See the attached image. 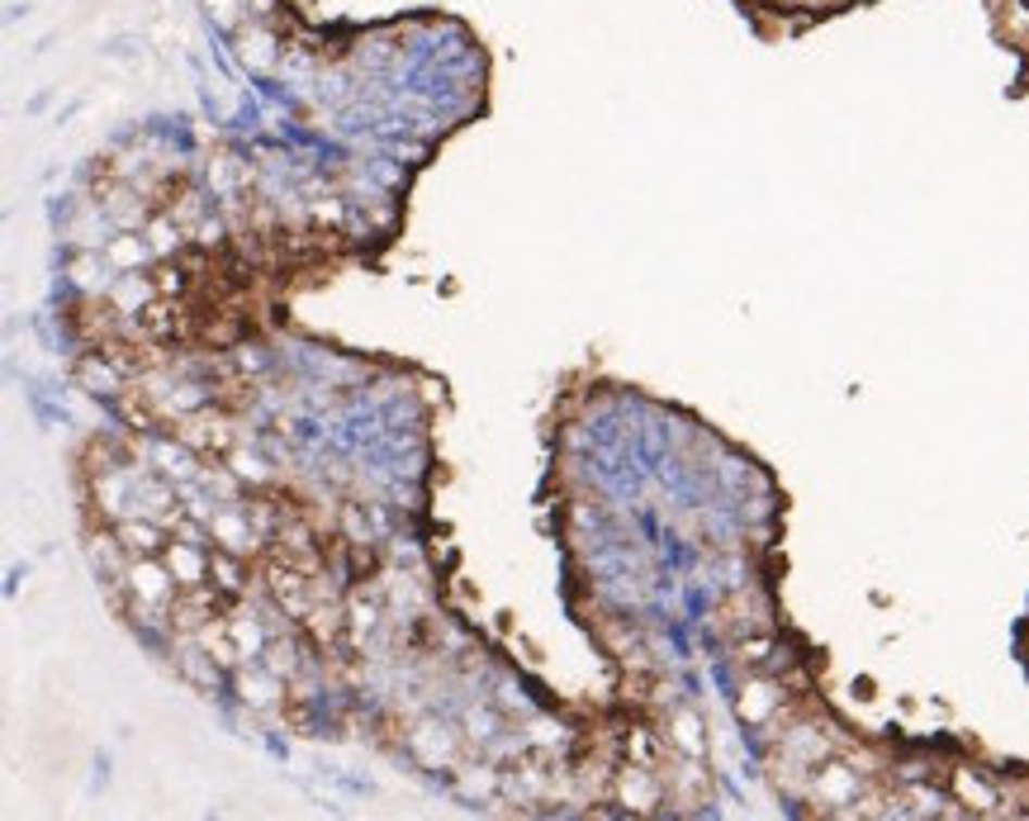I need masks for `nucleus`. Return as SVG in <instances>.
Segmentation results:
<instances>
[{
    "instance_id": "obj_1",
    "label": "nucleus",
    "mask_w": 1029,
    "mask_h": 821,
    "mask_svg": "<svg viewBox=\"0 0 1029 821\" xmlns=\"http://www.w3.org/2000/svg\"><path fill=\"white\" fill-rule=\"evenodd\" d=\"M124 584H128V594H134V604H138L142 618H158V612L172 608V598H176V575H172V565L162 570L152 556L128 560Z\"/></svg>"
},
{
    "instance_id": "obj_2",
    "label": "nucleus",
    "mask_w": 1029,
    "mask_h": 821,
    "mask_svg": "<svg viewBox=\"0 0 1029 821\" xmlns=\"http://www.w3.org/2000/svg\"><path fill=\"white\" fill-rule=\"evenodd\" d=\"M238 58H242V67H252L256 76H271L276 72V62H280V43H276V34L266 29V24H252V29H238Z\"/></svg>"
},
{
    "instance_id": "obj_3",
    "label": "nucleus",
    "mask_w": 1029,
    "mask_h": 821,
    "mask_svg": "<svg viewBox=\"0 0 1029 821\" xmlns=\"http://www.w3.org/2000/svg\"><path fill=\"white\" fill-rule=\"evenodd\" d=\"M180 423V441H186L190 451H224L228 447V423L224 419H210V413H186Z\"/></svg>"
},
{
    "instance_id": "obj_4",
    "label": "nucleus",
    "mask_w": 1029,
    "mask_h": 821,
    "mask_svg": "<svg viewBox=\"0 0 1029 821\" xmlns=\"http://www.w3.org/2000/svg\"><path fill=\"white\" fill-rule=\"evenodd\" d=\"M224 636H228L233 664H247L252 656H262V646H266V636L252 622V612H233V618H224Z\"/></svg>"
},
{
    "instance_id": "obj_5",
    "label": "nucleus",
    "mask_w": 1029,
    "mask_h": 821,
    "mask_svg": "<svg viewBox=\"0 0 1029 821\" xmlns=\"http://www.w3.org/2000/svg\"><path fill=\"white\" fill-rule=\"evenodd\" d=\"M210 532L218 542L228 546V551H247V546L256 542V527H252V518L238 513V508H218V513L210 518Z\"/></svg>"
},
{
    "instance_id": "obj_6",
    "label": "nucleus",
    "mask_w": 1029,
    "mask_h": 821,
    "mask_svg": "<svg viewBox=\"0 0 1029 821\" xmlns=\"http://www.w3.org/2000/svg\"><path fill=\"white\" fill-rule=\"evenodd\" d=\"M617 798L627 803V807H636V812H650V807L660 803V784H655V774H645L641 764H631L627 774L617 779Z\"/></svg>"
},
{
    "instance_id": "obj_7",
    "label": "nucleus",
    "mask_w": 1029,
    "mask_h": 821,
    "mask_svg": "<svg viewBox=\"0 0 1029 821\" xmlns=\"http://www.w3.org/2000/svg\"><path fill=\"white\" fill-rule=\"evenodd\" d=\"M242 702L256 712H276L285 702V688H280V674H252L242 670Z\"/></svg>"
},
{
    "instance_id": "obj_8",
    "label": "nucleus",
    "mask_w": 1029,
    "mask_h": 821,
    "mask_svg": "<svg viewBox=\"0 0 1029 821\" xmlns=\"http://www.w3.org/2000/svg\"><path fill=\"white\" fill-rule=\"evenodd\" d=\"M247 181H252V172H247L242 158H233V152H214V158H210V186H214V195H238Z\"/></svg>"
},
{
    "instance_id": "obj_9",
    "label": "nucleus",
    "mask_w": 1029,
    "mask_h": 821,
    "mask_svg": "<svg viewBox=\"0 0 1029 821\" xmlns=\"http://www.w3.org/2000/svg\"><path fill=\"white\" fill-rule=\"evenodd\" d=\"M166 565H172V575H176L180 584H200V580H204V565H210V560H204L200 546H194V542L186 537V542H176L172 551H166Z\"/></svg>"
},
{
    "instance_id": "obj_10",
    "label": "nucleus",
    "mask_w": 1029,
    "mask_h": 821,
    "mask_svg": "<svg viewBox=\"0 0 1029 821\" xmlns=\"http://www.w3.org/2000/svg\"><path fill=\"white\" fill-rule=\"evenodd\" d=\"M669 736H674V746H679L688 760H702V755H707V736H702V722L693 712H674Z\"/></svg>"
},
{
    "instance_id": "obj_11",
    "label": "nucleus",
    "mask_w": 1029,
    "mask_h": 821,
    "mask_svg": "<svg viewBox=\"0 0 1029 821\" xmlns=\"http://www.w3.org/2000/svg\"><path fill=\"white\" fill-rule=\"evenodd\" d=\"M204 15L214 20V29L238 34L247 24V15H252V0H204Z\"/></svg>"
},
{
    "instance_id": "obj_12",
    "label": "nucleus",
    "mask_w": 1029,
    "mask_h": 821,
    "mask_svg": "<svg viewBox=\"0 0 1029 821\" xmlns=\"http://www.w3.org/2000/svg\"><path fill=\"white\" fill-rule=\"evenodd\" d=\"M409 746H413V755H418V760H427V764L451 760V741L441 736V726H413Z\"/></svg>"
},
{
    "instance_id": "obj_13",
    "label": "nucleus",
    "mask_w": 1029,
    "mask_h": 821,
    "mask_svg": "<svg viewBox=\"0 0 1029 821\" xmlns=\"http://www.w3.org/2000/svg\"><path fill=\"white\" fill-rule=\"evenodd\" d=\"M120 542H124V551H128V556H152V551H158V546H162L158 527H152L148 518H138V523H134V518H128V523L120 527Z\"/></svg>"
},
{
    "instance_id": "obj_14",
    "label": "nucleus",
    "mask_w": 1029,
    "mask_h": 821,
    "mask_svg": "<svg viewBox=\"0 0 1029 821\" xmlns=\"http://www.w3.org/2000/svg\"><path fill=\"white\" fill-rule=\"evenodd\" d=\"M152 247L138 238V233H124V238H114L110 242V266H120V271H128V266H138L142 257H148Z\"/></svg>"
},
{
    "instance_id": "obj_15",
    "label": "nucleus",
    "mask_w": 1029,
    "mask_h": 821,
    "mask_svg": "<svg viewBox=\"0 0 1029 821\" xmlns=\"http://www.w3.org/2000/svg\"><path fill=\"white\" fill-rule=\"evenodd\" d=\"M233 471H238V475H252V480H262V475H266V465H262V461H252V456H238V461H233Z\"/></svg>"
}]
</instances>
